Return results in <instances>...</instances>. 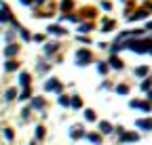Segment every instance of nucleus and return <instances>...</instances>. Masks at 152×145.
<instances>
[{
    "mask_svg": "<svg viewBox=\"0 0 152 145\" xmlns=\"http://www.w3.org/2000/svg\"><path fill=\"white\" fill-rule=\"evenodd\" d=\"M121 48H131V50H135V53H150L152 50V42L150 40H129V42H125Z\"/></svg>",
    "mask_w": 152,
    "mask_h": 145,
    "instance_id": "f257e3e1",
    "label": "nucleus"
},
{
    "mask_svg": "<svg viewBox=\"0 0 152 145\" xmlns=\"http://www.w3.org/2000/svg\"><path fill=\"white\" fill-rule=\"evenodd\" d=\"M76 63H78L80 67L89 65L91 63V53L87 48H78V50H76Z\"/></svg>",
    "mask_w": 152,
    "mask_h": 145,
    "instance_id": "f03ea898",
    "label": "nucleus"
},
{
    "mask_svg": "<svg viewBox=\"0 0 152 145\" xmlns=\"http://www.w3.org/2000/svg\"><path fill=\"white\" fill-rule=\"evenodd\" d=\"M45 90H57V93H59V90H61V84H59V80H57V78H51V80L45 84Z\"/></svg>",
    "mask_w": 152,
    "mask_h": 145,
    "instance_id": "7ed1b4c3",
    "label": "nucleus"
},
{
    "mask_svg": "<svg viewBox=\"0 0 152 145\" xmlns=\"http://www.w3.org/2000/svg\"><path fill=\"white\" fill-rule=\"evenodd\" d=\"M99 131H102V135H110L114 128H112L110 122H99Z\"/></svg>",
    "mask_w": 152,
    "mask_h": 145,
    "instance_id": "20e7f679",
    "label": "nucleus"
},
{
    "mask_svg": "<svg viewBox=\"0 0 152 145\" xmlns=\"http://www.w3.org/2000/svg\"><path fill=\"white\" fill-rule=\"evenodd\" d=\"M19 84H21V86L30 84V74H28V71H21V74H19Z\"/></svg>",
    "mask_w": 152,
    "mask_h": 145,
    "instance_id": "39448f33",
    "label": "nucleus"
},
{
    "mask_svg": "<svg viewBox=\"0 0 152 145\" xmlns=\"http://www.w3.org/2000/svg\"><path fill=\"white\" fill-rule=\"evenodd\" d=\"M137 126L144 131H152V120H137Z\"/></svg>",
    "mask_w": 152,
    "mask_h": 145,
    "instance_id": "423d86ee",
    "label": "nucleus"
},
{
    "mask_svg": "<svg viewBox=\"0 0 152 145\" xmlns=\"http://www.w3.org/2000/svg\"><path fill=\"white\" fill-rule=\"evenodd\" d=\"M137 139H140V137H137L135 133H129V135H127V133H121V141H137Z\"/></svg>",
    "mask_w": 152,
    "mask_h": 145,
    "instance_id": "0eeeda50",
    "label": "nucleus"
},
{
    "mask_svg": "<svg viewBox=\"0 0 152 145\" xmlns=\"http://www.w3.org/2000/svg\"><path fill=\"white\" fill-rule=\"evenodd\" d=\"M70 137L72 139H80L83 137V128H80V126H74V128L70 131Z\"/></svg>",
    "mask_w": 152,
    "mask_h": 145,
    "instance_id": "6e6552de",
    "label": "nucleus"
},
{
    "mask_svg": "<svg viewBox=\"0 0 152 145\" xmlns=\"http://www.w3.org/2000/svg\"><path fill=\"white\" fill-rule=\"evenodd\" d=\"M110 65H112L114 69H123V61L116 59V57H110Z\"/></svg>",
    "mask_w": 152,
    "mask_h": 145,
    "instance_id": "1a4fd4ad",
    "label": "nucleus"
},
{
    "mask_svg": "<svg viewBox=\"0 0 152 145\" xmlns=\"http://www.w3.org/2000/svg\"><path fill=\"white\" fill-rule=\"evenodd\" d=\"M17 50H19V48H17L15 44H9V46L4 48V53H7V57H13V55H17Z\"/></svg>",
    "mask_w": 152,
    "mask_h": 145,
    "instance_id": "9d476101",
    "label": "nucleus"
},
{
    "mask_svg": "<svg viewBox=\"0 0 152 145\" xmlns=\"http://www.w3.org/2000/svg\"><path fill=\"white\" fill-rule=\"evenodd\" d=\"M49 32H51V34H59V36H64V34H66V30H64L61 25H51V27H49Z\"/></svg>",
    "mask_w": 152,
    "mask_h": 145,
    "instance_id": "9b49d317",
    "label": "nucleus"
},
{
    "mask_svg": "<svg viewBox=\"0 0 152 145\" xmlns=\"http://www.w3.org/2000/svg\"><path fill=\"white\" fill-rule=\"evenodd\" d=\"M142 17H144V19H146V17H148V11H137L135 15H131V17H129V19H131V21H135V19H142Z\"/></svg>",
    "mask_w": 152,
    "mask_h": 145,
    "instance_id": "f8f14e48",
    "label": "nucleus"
},
{
    "mask_svg": "<svg viewBox=\"0 0 152 145\" xmlns=\"http://www.w3.org/2000/svg\"><path fill=\"white\" fill-rule=\"evenodd\" d=\"M17 67H19V63H17V61H7V65H4V69H7V71H15Z\"/></svg>",
    "mask_w": 152,
    "mask_h": 145,
    "instance_id": "ddd939ff",
    "label": "nucleus"
},
{
    "mask_svg": "<svg viewBox=\"0 0 152 145\" xmlns=\"http://www.w3.org/2000/svg\"><path fill=\"white\" fill-rule=\"evenodd\" d=\"M87 139H89L91 143H95V145H99V143H102V137H99V135H93V133L87 135Z\"/></svg>",
    "mask_w": 152,
    "mask_h": 145,
    "instance_id": "4468645a",
    "label": "nucleus"
},
{
    "mask_svg": "<svg viewBox=\"0 0 152 145\" xmlns=\"http://www.w3.org/2000/svg\"><path fill=\"white\" fill-rule=\"evenodd\" d=\"M85 120H87V122H95V112H93V110H87V112H85Z\"/></svg>",
    "mask_w": 152,
    "mask_h": 145,
    "instance_id": "2eb2a0df",
    "label": "nucleus"
},
{
    "mask_svg": "<svg viewBox=\"0 0 152 145\" xmlns=\"http://www.w3.org/2000/svg\"><path fill=\"white\" fill-rule=\"evenodd\" d=\"M42 105H45V101H42V99H38V97H36V99H32V107H36V110H40Z\"/></svg>",
    "mask_w": 152,
    "mask_h": 145,
    "instance_id": "dca6fc26",
    "label": "nucleus"
},
{
    "mask_svg": "<svg viewBox=\"0 0 152 145\" xmlns=\"http://www.w3.org/2000/svg\"><path fill=\"white\" fill-rule=\"evenodd\" d=\"M116 93H118V95H127V93H129V86L118 84V86H116Z\"/></svg>",
    "mask_w": 152,
    "mask_h": 145,
    "instance_id": "f3484780",
    "label": "nucleus"
},
{
    "mask_svg": "<svg viewBox=\"0 0 152 145\" xmlns=\"http://www.w3.org/2000/svg\"><path fill=\"white\" fill-rule=\"evenodd\" d=\"M146 74H148V67L146 65H142V67L135 69V76H146Z\"/></svg>",
    "mask_w": 152,
    "mask_h": 145,
    "instance_id": "a211bd4d",
    "label": "nucleus"
},
{
    "mask_svg": "<svg viewBox=\"0 0 152 145\" xmlns=\"http://www.w3.org/2000/svg\"><path fill=\"white\" fill-rule=\"evenodd\" d=\"M15 95H17V90H15V88H9V90H7V101H13Z\"/></svg>",
    "mask_w": 152,
    "mask_h": 145,
    "instance_id": "6ab92c4d",
    "label": "nucleus"
},
{
    "mask_svg": "<svg viewBox=\"0 0 152 145\" xmlns=\"http://www.w3.org/2000/svg\"><path fill=\"white\" fill-rule=\"evenodd\" d=\"M72 107H76V110H78V107H83V101L76 97V95H74V99H72Z\"/></svg>",
    "mask_w": 152,
    "mask_h": 145,
    "instance_id": "aec40b11",
    "label": "nucleus"
},
{
    "mask_svg": "<svg viewBox=\"0 0 152 145\" xmlns=\"http://www.w3.org/2000/svg\"><path fill=\"white\" fill-rule=\"evenodd\" d=\"M45 50L51 55V53H55V50H57V44H55V42H51V44H47V48H45Z\"/></svg>",
    "mask_w": 152,
    "mask_h": 145,
    "instance_id": "412c9836",
    "label": "nucleus"
},
{
    "mask_svg": "<svg viewBox=\"0 0 152 145\" xmlns=\"http://www.w3.org/2000/svg\"><path fill=\"white\" fill-rule=\"evenodd\" d=\"M152 88V80H144L142 82V90H150Z\"/></svg>",
    "mask_w": 152,
    "mask_h": 145,
    "instance_id": "4be33fe9",
    "label": "nucleus"
},
{
    "mask_svg": "<svg viewBox=\"0 0 152 145\" xmlns=\"http://www.w3.org/2000/svg\"><path fill=\"white\" fill-rule=\"evenodd\" d=\"M59 103H61V105H64V107H68V105H72V101H70V99H68V97H64V95H61V97H59Z\"/></svg>",
    "mask_w": 152,
    "mask_h": 145,
    "instance_id": "5701e85b",
    "label": "nucleus"
},
{
    "mask_svg": "<svg viewBox=\"0 0 152 145\" xmlns=\"http://www.w3.org/2000/svg\"><path fill=\"white\" fill-rule=\"evenodd\" d=\"M97 71H99V74H106V71H108V65H106V63H97Z\"/></svg>",
    "mask_w": 152,
    "mask_h": 145,
    "instance_id": "b1692460",
    "label": "nucleus"
},
{
    "mask_svg": "<svg viewBox=\"0 0 152 145\" xmlns=\"http://www.w3.org/2000/svg\"><path fill=\"white\" fill-rule=\"evenodd\" d=\"M42 137H45V128L38 126V128H36V139H42Z\"/></svg>",
    "mask_w": 152,
    "mask_h": 145,
    "instance_id": "393cba45",
    "label": "nucleus"
},
{
    "mask_svg": "<svg viewBox=\"0 0 152 145\" xmlns=\"http://www.w3.org/2000/svg\"><path fill=\"white\" fill-rule=\"evenodd\" d=\"M112 27H114V21H106L104 23V32H110Z\"/></svg>",
    "mask_w": 152,
    "mask_h": 145,
    "instance_id": "a878e982",
    "label": "nucleus"
},
{
    "mask_svg": "<svg viewBox=\"0 0 152 145\" xmlns=\"http://www.w3.org/2000/svg\"><path fill=\"white\" fill-rule=\"evenodd\" d=\"M80 32H85V34L91 32V23H83V25H80Z\"/></svg>",
    "mask_w": 152,
    "mask_h": 145,
    "instance_id": "bb28decb",
    "label": "nucleus"
},
{
    "mask_svg": "<svg viewBox=\"0 0 152 145\" xmlns=\"http://www.w3.org/2000/svg\"><path fill=\"white\" fill-rule=\"evenodd\" d=\"M19 99H30V88H28V86H26V90L21 93V97H19Z\"/></svg>",
    "mask_w": 152,
    "mask_h": 145,
    "instance_id": "cd10ccee",
    "label": "nucleus"
},
{
    "mask_svg": "<svg viewBox=\"0 0 152 145\" xmlns=\"http://www.w3.org/2000/svg\"><path fill=\"white\" fill-rule=\"evenodd\" d=\"M4 137H7L9 141H13V131H11V128H7V131H4Z\"/></svg>",
    "mask_w": 152,
    "mask_h": 145,
    "instance_id": "c85d7f7f",
    "label": "nucleus"
},
{
    "mask_svg": "<svg viewBox=\"0 0 152 145\" xmlns=\"http://www.w3.org/2000/svg\"><path fill=\"white\" fill-rule=\"evenodd\" d=\"M38 71H40V74H45V71H49V65H38Z\"/></svg>",
    "mask_w": 152,
    "mask_h": 145,
    "instance_id": "c756f323",
    "label": "nucleus"
},
{
    "mask_svg": "<svg viewBox=\"0 0 152 145\" xmlns=\"http://www.w3.org/2000/svg\"><path fill=\"white\" fill-rule=\"evenodd\" d=\"M21 116H23V118H26V120H28V118H30V107H26V110H23V112H21Z\"/></svg>",
    "mask_w": 152,
    "mask_h": 145,
    "instance_id": "7c9ffc66",
    "label": "nucleus"
},
{
    "mask_svg": "<svg viewBox=\"0 0 152 145\" xmlns=\"http://www.w3.org/2000/svg\"><path fill=\"white\" fill-rule=\"evenodd\" d=\"M102 9H104V11H110L112 4H110V2H102Z\"/></svg>",
    "mask_w": 152,
    "mask_h": 145,
    "instance_id": "2f4dec72",
    "label": "nucleus"
},
{
    "mask_svg": "<svg viewBox=\"0 0 152 145\" xmlns=\"http://www.w3.org/2000/svg\"><path fill=\"white\" fill-rule=\"evenodd\" d=\"M72 6V2H70V0H64V11H68Z\"/></svg>",
    "mask_w": 152,
    "mask_h": 145,
    "instance_id": "473e14b6",
    "label": "nucleus"
},
{
    "mask_svg": "<svg viewBox=\"0 0 152 145\" xmlns=\"http://www.w3.org/2000/svg\"><path fill=\"white\" fill-rule=\"evenodd\" d=\"M32 2V0H21V4H30Z\"/></svg>",
    "mask_w": 152,
    "mask_h": 145,
    "instance_id": "72a5a7b5",
    "label": "nucleus"
},
{
    "mask_svg": "<svg viewBox=\"0 0 152 145\" xmlns=\"http://www.w3.org/2000/svg\"><path fill=\"white\" fill-rule=\"evenodd\" d=\"M146 30H152V21H150V23H148V25H146Z\"/></svg>",
    "mask_w": 152,
    "mask_h": 145,
    "instance_id": "f704fd0d",
    "label": "nucleus"
},
{
    "mask_svg": "<svg viewBox=\"0 0 152 145\" xmlns=\"http://www.w3.org/2000/svg\"><path fill=\"white\" fill-rule=\"evenodd\" d=\"M148 99H150V101H152V90H150V93H148Z\"/></svg>",
    "mask_w": 152,
    "mask_h": 145,
    "instance_id": "c9c22d12",
    "label": "nucleus"
},
{
    "mask_svg": "<svg viewBox=\"0 0 152 145\" xmlns=\"http://www.w3.org/2000/svg\"><path fill=\"white\" fill-rule=\"evenodd\" d=\"M150 53H152V50H150Z\"/></svg>",
    "mask_w": 152,
    "mask_h": 145,
    "instance_id": "e433bc0d",
    "label": "nucleus"
}]
</instances>
